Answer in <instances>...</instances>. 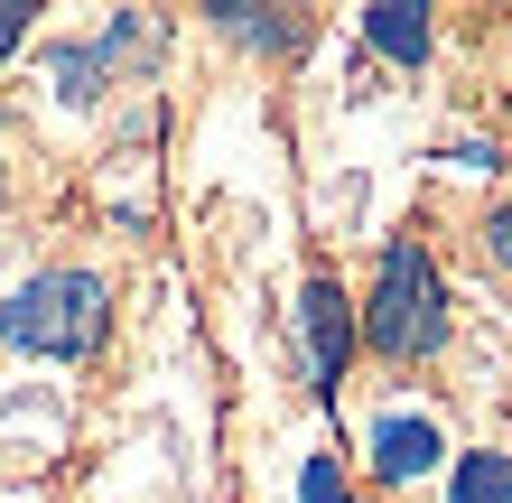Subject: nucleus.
I'll return each mask as SVG.
<instances>
[{
	"instance_id": "1a4fd4ad",
	"label": "nucleus",
	"mask_w": 512,
	"mask_h": 503,
	"mask_svg": "<svg viewBox=\"0 0 512 503\" xmlns=\"http://www.w3.org/2000/svg\"><path fill=\"white\" fill-rule=\"evenodd\" d=\"M298 503H354L345 466H336V457H308V466H298Z\"/></svg>"
},
{
	"instance_id": "20e7f679",
	"label": "nucleus",
	"mask_w": 512,
	"mask_h": 503,
	"mask_svg": "<svg viewBox=\"0 0 512 503\" xmlns=\"http://www.w3.org/2000/svg\"><path fill=\"white\" fill-rule=\"evenodd\" d=\"M364 457H373V476H382V485H419V476H438L447 429L429 420V410H382V420L364 429Z\"/></svg>"
},
{
	"instance_id": "39448f33",
	"label": "nucleus",
	"mask_w": 512,
	"mask_h": 503,
	"mask_svg": "<svg viewBox=\"0 0 512 503\" xmlns=\"http://www.w3.org/2000/svg\"><path fill=\"white\" fill-rule=\"evenodd\" d=\"M364 47L391 56V66H429L438 28H429V10H419V0H373V10H364Z\"/></svg>"
},
{
	"instance_id": "7ed1b4c3",
	"label": "nucleus",
	"mask_w": 512,
	"mask_h": 503,
	"mask_svg": "<svg viewBox=\"0 0 512 503\" xmlns=\"http://www.w3.org/2000/svg\"><path fill=\"white\" fill-rule=\"evenodd\" d=\"M354 345H364V336H354V299H345L326 271H308V280H298V364H308V392H317V401L345 392Z\"/></svg>"
},
{
	"instance_id": "6e6552de",
	"label": "nucleus",
	"mask_w": 512,
	"mask_h": 503,
	"mask_svg": "<svg viewBox=\"0 0 512 503\" xmlns=\"http://www.w3.org/2000/svg\"><path fill=\"white\" fill-rule=\"evenodd\" d=\"M47 75H56V94H66V103H94L103 94V84H112V66H103V47L94 38H66V47H47Z\"/></svg>"
},
{
	"instance_id": "f03ea898",
	"label": "nucleus",
	"mask_w": 512,
	"mask_h": 503,
	"mask_svg": "<svg viewBox=\"0 0 512 503\" xmlns=\"http://www.w3.org/2000/svg\"><path fill=\"white\" fill-rule=\"evenodd\" d=\"M112 336V280L103 271H28L0 299V345L47 354V364H84Z\"/></svg>"
},
{
	"instance_id": "9d476101",
	"label": "nucleus",
	"mask_w": 512,
	"mask_h": 503,
	"mask_svg": "<svg viewBox=\"0 0 512 503\" xmlns=\"http://www.w3.org/2000/svg\"><path fill=\"white\" fill-rule=\"evenodd\" d=\"M485 252H494V261H503V271H512V196H503V205H494V215H485Z\"/></svg>"
},
{
	"instance_id": "0eeeda50",
	"label": "nucleus",
	"mask_w": 512,
	"mask_h": 503,
	"mask_svg": "<svg viewBox=\"0 0 512 503\" xmlns=\"http://www.w3.org/2000/svg\"><path fill=\"white\" fill-rule=\"evenodd\" d=\"M447 503H512V457L503 448H466L447 466Z\"/></svg>"
},
{
	"instance_id": "423d86ee",
	"label": "nucleus",
	"mask_w": 512,
	"mask_h": 503,
	"mask_svg": "<svg viewBox=\"0 0 512 503\" xmlns=\"http://www.w3.org/2000/svg\"><path fill=\"white\" fill-rule=\"evenodd\" d=\"M215 28L233 47H261V56H289L308 47V19H280V10H243V0H215Z\"/></svg>"
},
{
	"instance_id": "f257e3e1",
	"label": "nucleus",
	"mask_w": 512,
	"mask_h": 503,
	"mask_svg": "<svg viewBox=\"0 0 512 503\" xmlns=\"http://www.w3.org/2000/svg\"><path fill=\"white\" fill-rule=\"evenodd\" d=\"M354 336H364L382 364H429L447 345V280L429 243H410V233H391L382 261H373V299L354 308Z\"/></svg>"
},
{
	"instance_id": "9b49d317",
	"label": "nucleus",
	"mask_w": 512,
	"mask_h": 503,
	"mask_svg": "<svg viewBox=\"0 0 512 503\" xmlns=\"http://www.w3.org/2000/svg\"><path fill=\"white\" fill-rule=\"evenodd\" d=\"M19 38H28V10H19V0H0V66L19 56Z\"/></svg>"
}]
</instances>
